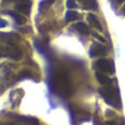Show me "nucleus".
<instances>
[{
	"label": "nucleus",
	"instance_id": "6e6552de",
	"mask_svg": "<svg viewBox=\"0 0 125 125\" xmlns=\"http://www.w3.org/2000/svg\"><path fill=\"white\" fill-rule=\"evenodd\" d=\"M95 78H96V80L102 85H111V83H112V80L106 74H104L103 72H96L95 73Z\"/></svg>",
	"mask_w": 125,
	"mask_h": 125
},
{
	"label": "nucleus",
	"instance_id": "f257e3e1",
	"mask_svg": "<svg viewBox=\"0 0 125 125\" xmlns=\"http://www.w3.org/2000/svg\"><path fill=\"white\" fill-rule=\"evenodd\" d=\"M22 57L21 50L16 48L13 44H0V58H10L19 60Z\"/></svg>",
	"mask_w": 125,
	"mask_h": 125
},
{
	"label": "nucleus",
	"instance_id": "f8f14e48",
	"mask_svg": "<svg viewBox=\"0 0 125 125\" xmlns=\"http://www.w3.org/2000/svg\"><path fill=\"white\" fill-rule=\"evenodd\" d=\"M55 0H43L41 1L40 5H39V9H40V12H45Z\"/></svg>",
	"mask_w": 125,
	"mask_h": 125
},
{
	"label": "nucleus",
	"instance_id": "7ed1b4c3",
	"mask_svg": "<svg viewBox=\"0 0 125 125\" xmlns=\"http://www.w3.org/2000/svg\"><path fill=\"white\" fill-rule=\"evenodd\" d=\"M100 94L102 95V97L104 99V101L107 104H110L111 106H114L115 107L117 104H120V101H116V96L115 93L112 89H109V87H104V89H100L99 90ZM117 107H120V105H117Z\"/></svg>",
	"mask_w": 125,
	"mask_h": 125
},
{
	"label": "nucleus",
	"instance_id": "39448f33",
	"mask_svg": "<svg viewBox=\"0 0 125 125\" xmlns=\"http://www.w3.org/2000/svg\"><path fill=\"white\" fill-rule=\"evenodd\" d=\"M19 41V35L16 33H0V42L7 44H16Z\"/></svg>",
	"mask_w": 125,
	"mask_h": 125
},
{
	"label": "nucleus",
	"instance_id": "dca6fc26",
	"mask_svg": "<svg viewBox=\"0 0 125 125\" xmlns=\"http://www.w3.org/2000/svg\"><path fill=\"white\" fill-rule=\"evenodd\" d=\"M7 24H8V23H7V21H6V20L0 19V28H5Z\"/></svg>",
	"mask_w": 125,
	"mask_h": 125
},
{
	"label": "nucleus",
	"instance_id": "1a4fd4ad",
	"mask_svg": "<svg viewBox=\"0 0 125 125\" xmlns=\"http://www.w3.org/2000/svg\"><path fill=\"white\" fill-rule=\"evenodd\" d=\"M87 21H89V23L91 24L92 27H94L95 29H97L99 31H102L103 30V28H102L101 23H100V21L97 20V18L94 16L93 13H89L87 14Z\"/></svg>",
	"mask_w": 125,
	"mask_h": 125
},
{
	"label": "nucleus",
	"instance_id": "9d476101",
	"mask_svg": "<svg viewBox=\"0 0 125 125\" xmlns=\"http://www.w3.org/2000/svg\"><path fill=\"white\" fill-rule=\"evenodd\" d=\"M5 13L9 14V16H11L12 18H13V20L17 22L18 24H24L26 23V18H24L23 16H21V14L17 13V12H13V11H6Z\"/></svg>",
	"mask_w": 125,
	"mask_h": 125
},
{
	"label": "nucleus",
	"instance_id": "2eb2a0df",
	"mask_svg": "<svg viewBox=\"0 0 125 125\" xmlns=\"http://www.w3.org/2000/svg\"><path fill=\"white\" fill-rule=\"evenodd\" d=\"M93 37H94L95 39H97V40H100V41H101V42H105V39H104V38H102L101 35H99V34H97V33H93Z\"/></svg>",
	"mask_w": 125,
	"mask_h": 125
},
{
	"label": "nucleus",
	"instance_id": "4468645a",
	"mask_svg": "<svg viewBox=\"0 0 125 125\" xmlns=\"http://www.w3.org/2000/svg\"><path fill=\"white\" fill-rule=\"evenodd\" d=\"M76 0H68L66 1V7L69 9H73V8H78V3L75 2Z\"/></svg>",
	"mask_w": 125,
	"mask_h": 125
},
{
	"label": "nucleus",
	"instance_id": "a211bd4d",
	"mask_svg": "<svg viewBox=\"0 0 125 125\" xmlns=\"http://www.w3.org/2000/svg\"><path fill=\"white\" fill-rule=\"evenodd\" d=\"M123 13H125V5H124V7H123Z\"/></svg>",
	"mask_w": 125,
	"mask_h": 125
},
{
	"label": "nucleus",
	"instance_id": "f3484780",
	"mask_svg": "<svg viewBox=\"0 0 125 125\" xmlns=\"http://www.w3.org/2000/svg\"><path fill=\"white\" fill-rule=\"evenodd\" d=\"M123 1H124V0H116V2L117 3H121V2H123Z\"/></svg>",
	"mask_w": 125,
	"mask_h": 125
},
{
	"label": "nucleus",
	"instance_id": "423d86ee",
	"mask_svg": "<svg viewBox=\"0 0 125 125\" xmlns=\"http://www.w3.org/2000/svg\"><path fill=\"white\" fill-rule=\"evenodd\" d=\"M105 51H106L105 48H104L102 44H100V43H93V44L91 45V48H90L89 53H90L91 58H94V57H97V55L104 54Z\"/></svg>",
	"mask_w": 125,
	"mask_h": 125
},
{
	"label": "nucleus",
	"instance_id": "ddd939ff",
	"mask_svg": "<svg viewBox=\"0 0 125 125\" xmlns=\"http://www.w3.org/2000/svg\"><path fill=\"white\" fill-rule=\"evenodd\" d=\"M74 27H75V29L79 31V32L83 33V34H89V33H90V29H89V27H87L85 23H83V22H78Z\"/></svg>",
	"mask_w": 125,
	"mask_h": 125
},
{
	"label": "nucleus",
	"instance_id": "0eeeda50",
	"mask_svg": "<svg viewBox=\"0 0 125 125\" xmlns=\"http://www.w3.org/2000/svg\"><path fill=\"white\" fill-rule=\"evenodd\" d=\"M80 6L85 10H96L97 9V2L96 0H78Z\"/></svg>",
	"mask_w": 125,
	"mask_h": 125
},
{
	"label": "nucleus",
	"instance_id": "f03ea898",
	"mask_svg": "<svg viewBox=\"0 0 125 125\" xmlns=\"http://www.w3.org/2000/svg\"><path fill=\"white\" fill-rule=\"evenodd\" d=\"M94 68L97 69L100 72L107 74H113L115 72V66H114V62L112 60H106V59H101L97 60L94 63Z\"/></svg>",
	"mask_w": 125,
	"mask_h": 125
},
{
	"label": "nucleus",
	"instance_id": "20e7f679",
	"mask_svg": "<svg viewBox=\"0 0 125 125\" xmlns=\"http://www.w3.org/2000/svg\"><path fill=\"white\" fill-rule=\"evenodd\" d=\"M7 1L14 2V7H16V10L18 12H21V13H24V14L30 13L31 6H32L30 0H3V5Z\"/></svg>",
	"mask_w": 125,
	"mask_h": 125
},
{
	"label": "nucleus",
	"instance_id": "9b49d317",
	"mask_svg": "<svg viewBox=\"0 0 125 125\" xmlns=\"http://www.w3.org/2000/svg\"><path fill=\"white\" fill-rule=\"evenodd\" d=\"M80 14L78 13L76 11H73V10H70L65 13V21L66 22H71V21H74V20H78L80 18Z\"/></svg>",
	"mask_w": 125,
	"mask_h": 125
}]
</instances>
